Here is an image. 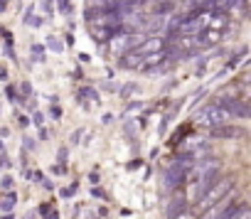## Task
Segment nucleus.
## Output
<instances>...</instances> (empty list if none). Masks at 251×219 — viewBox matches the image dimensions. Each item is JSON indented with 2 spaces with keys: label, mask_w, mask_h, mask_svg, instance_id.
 Listing matches in <instances>:
<instances>
[{
  "label": "nucleus",
  "mask_w": 251,
  "mask_h": 219,
  "mask_svg": "<svg viewBox=\"0 0 251 219\" xmlns=\"http://www.w3.org/2000/svg\"><path fill=\"white\" fill-rule=\"evenodd\" d=\"M234 190V177L231 175H219L207 190H204V195L200 197V202H202V207H212V204H219V202H224L226 197H229V192Z\"/></svg>",
  "instance_id": "nucleus-1"
},
{
  "label": "nucleus",
  "mask_w": 251,
  "mask_h": 219,
  "mask_svg": "<svg viewBox=\"0 0 251 219\" xmlns=\"http://www.w3.org/2000/svg\"><path fill=\"white\" fill-rule=\"evenodd\" d=\"M106 45H108V52H111L113 57H121V54H126V52L133 47V40H131V32L116 30V32L106 40Z\"/></svg>",
  "instance_id": "nucleus-2"
},
{
  "label": "nucleus",
  "mask_w": 251,
  "mask_h": 219,
  "mask_svg": "<svg viewBox=\"0 0 251 219\" xmlns=\"http://www.w3.org/2000/svg\"><path fill=\"white\" fill-rule=\"evenodd\" d=\"M202 121L209 123V126H219V123H226V121H229V114L224 111L222 106L212 103V106H207L204 111H202Z\"/></svg>",
  "instance_id": "nucleus-3"
},
{
  "label": "nucleus",
  "mask_w": 251,
  "mask_h": 219,
  "mask_svg": "<svg viewBox=\"0 0 251 219\" xmlns=\"http://www.w3.org/2000/svg\"><path fill=\"white\" fill-rule=\"evenodd\" d=\"M187 168H180V165H173V170H168L165 175H163V185L165 187H173V190H177V187H182V182L187 180Z\"/></svg>",
  "instance_id": "nucleus-4"
},
{
  "label": "nucleus",
  "mask_w": 251,
  "mask_h": 219,
  "mask_svg": "<svg viewBox=\"0 0 251 219\" xmlns=\"http://www.w3.org/2000/svg\"><path fill=\"white\" fill-rule=\"evenodd\" d=\"M165 45H168L165 37H148L146 42H141L138 47H131V49L138 52V54H153V52H163Z\"/></svg>",
  "instance_id": "nucleus-5"
},
{
  "label": "nucleus",
  "mask_w": 251,
  "mask_h": 219,
  "mask_svg": "<svg viewBox=\"0 0 251 219\" xmlns=\"http://www.w3.org/2000/svg\"><path fill=\"white\" fill-rule=\"evenodd\" d=\"M234 209H236V204L229 202V199H224L222 207H219V204H212V209H207V214H204L202 219H229V217L234 214Z\"/></svg>",
  "instance_id": "nucleus-6"
},
{
  "label": "nucleus",
  "mask_w": 251,
  "mask_h": 219,
  "mask_svg": "<svg viewBox=\"0 0 251 219\" xmlns=\"http://www.w3.org/2000/svg\"><path fill=\"white\" fill-rule=\"evenodd\" d=\"M209 136H212V138H241V136H244V131H241V128H236V126L219 123V126H212Z\"/></svg>",
  "instance_id": "nucleus-7"
},
{
  "label": "nucleus",
  "mask_w": 251,
  "mask_h": 219,
  "mask_svg": "<svg viewBox=\"0 0 251 219\" xmlns=\"http://www.w3.org/2000/svg\"><path fill=\"white\" fill-rule=\"evenodd\" d=\"M15 202H18V197L10 192V195H5L3 199H0V212H10L13 207H15Z\"/></svg>",
  "instance_id": "nucleus-8"
},
{
  "label": "nucleus",
  "mask_w": 251,
  "mask_h": 219,
  "mask_svg": "<svg viewBox=\"0 0 251 219\" xmlns=\"http://www.w3.org/2000/svg\"><path fill=\"white\" fill-rule=\"evenodd\" d=\"M229 219H251V207H249V204L236 207V209H234V214H231Z\"/></svg>",
  "instance_id": "nucleus-9"
},
{
  "label": "nucleus",
  "mask_w": 251,
  "mask_h": 219,
  "mask_svg": "<svg viewBox=\"0 0 251 219\" xmlns=\"http://www.w3.org/2000/svg\"><path fill=\"white\" fill-rule=\"evenodd\" d=\"M30 52H32V59H35V62H45V47H42V45H32Z\"/></svg>",
  "instance_id": "nucleus-10"
},
{
  "label": "nucleus",
  "mask_w": 251,
  "mask_h": 219,
  "mask_svg": "<svg viewBox=\"0 0 251 219\" xmlns=\"http://www.w3.org/2000/svg\"><path fill=\"white\" fill-rule=\"evenodd\" d=\"M47 47H52L54 52H64V45H62V42H59V40H57L54 35H52V37L47 40Z\"/></svg>",
  "instance_id": "nucleus-11"
},
{
  "label": "nucleus",
  "mask_w": 251,
  "mask_h": 219,
  "mask_svg": "<svg viewBox=\"0 0 251 219\" xmlns=\"http://www.w3.org/2000/svg\"><path fill=\"white\" fill-rule=\"evenodd\" d=\"M173 219H195V214H192V209H190V207H182V209H180Z\"/></svg>",
  "instance_id": "nucleus-12"
},
{
  "label": "nucleus",
  "mask_w": 251,
  "mask_h": 219,
  "mask_svg": "<svg viewBox=\"0 0 251 219\" xmlns=\"http://www.w3.org/2000/svg\"><path fill=\"white\" fill-rule=\"evenodd\" d=\"M81 96H89V98H94V101H99V94H96L94 89H81Z\"/></svg>",
  "instance_id": "nucleus-13"
},
{
  "label": "nucleus",
  "mask_w": 251,
  "mask_h": 219,
  "mask_svg": "<svg viewBox=\"0 0 251 219\" xmlns=\"http://www.w3.org/2000/svg\"><path fill=\"white\" fill-rule=\"evenodd\" d=\"M59 8H62V13H64V15H69V13H72V5H69V0H59Z\"/></svg>",
  "instance_id": "nucleus-14"
},
{
  "label": "nucleus",
  "mask_w": 251,
  "mask_h": 219,
  "mask_svg": "<svg viewBox=\"0 0 251 219\" xmlns=\"http://www.w3.org/2000/svg\"><path fill=\"white\" fill-rule=\"evenodd\" d=\"M131 91H138V86L136 84H126L123 86V96H131Z\"/></svg>",
  "instance_id": "nucleus-15"
},
{
  "label": "nucleus",
  "mask_w": 251,
  "mask_h": 219,
  "mask_svg": "<svg viewBox=\"0 0 251 219\" xmlns=\"http://www.w3.org/2000/svg\"><path fill=\"white\" fill-rule=\"evenodd\" d=\"M50 116H52V119H62V108H59V106H52Z\"/></svg>",
  "instance_id": "nucleus-16"
},
{
  "label": "nucleus",
  "mask_w": 251,
  "mask_h": 219,
  "mask_svg": "<svg viewBox=\"0 0 251 219\" xmlns=\"http://www.w3.org/2000/svg\"><path fill=\"white\" fill-rule=\"evenodd\" d=\"M20 89H23V96H30V94H32V86H30L27 81H25V84H23Z\"/></svg>",
  "instance_id": "nucleus-17"
},
{
  "label": "nucleus",
  "mask_w": 251,
  "mask_h": 219,
  "mask_svg": "<svg viewBox=\"0 0 251 219\" xmlns=\"http://www.w3.org/2000/svg\"><path fill=\"white\" fill-rule=\"evenodd\" d=\"M8 98H10V101H18V91H15L13 86H8Z\"/></svg>",
  "instance_id": "nucleus-18"
},
{
  "label": "nucleus",
  "mask_w": 251,
  "mask_h": 219,
  "mask_svg": "<svg viewBox=\"0 0 251 219\" xmlns=\"http://www.w3.org/2000/svg\"><path fill=\"white\" fill-rule=\"evenodd\" d=\"M91 195H94V197H103V190H101V187H94Z\"/></svg>",
  "instance_id": "nucleus-19"
},
{
  "label": "nucleus",
  "mask_w": 251,
  "mask_h": 219,
  "mask_svg": "<svg viewBox=\"0 0 251 219\" xmlns=\"http://www.w3.org/2000/svg\"><path fill=\"white\" fill-rule=\"evenodd\" d=\"M32 121H35V123H37V126H42V116H40V114H37V111H35V116H32Z\"/></svg>",
  "instance_id": "nucleus-20"
},
{
  "label": "nucleus",
  "mask_w": 251,
  "mask_h": 219,
  "mask_svg": "<svg viewBox=\"0 0 251 219\" xmlns=\"http://www.w3.org/2000/svg\"><path fill=\"white\" fill-rule=\"evenodd\" d=\"M64 160H67V148L59 150V163H64Z\"/></svg>",
  "instance_id": "nucleus-21"
},
{
  "label": "nucleus",
  "mask_w": 251,
  "mask_h": 219,
  "mask_svg": "<svg viewBox=\"0 0 251 219\" xmlns=\"http://www.w3.org/2000/svg\"><path fill=\"white\" fill-rule=\"evenodd\" d=\"M10 185H13V177H3V187H5V190H8V187H10Z\"/></svg>",
  "instance_id": "nucleus-22"
},
{
  "label": "nucleus",
  "mask_w": 251,
  "mask_h": 219,
  "mask_svg": "<svg viewBox=\"0 0 251 219\" xmlns=\"http://www.w3.org/2000/svg\"><path fill=\"white\" fill-rule=\"evenodd\" d=\"M52 8H54V3H52V0H47V3H45V10H47V13H52Z\"/></svg>",
  "instance_id": "nucleus-23"
},
{
  "label": "nucleus",
  "mask_w": 251,
  "mask_h": 219,
  "mask_svg": "<svg viewBox=\"0 0 251 219\" xmlns=\"http://www.w3.org/2000/svg\"><path fill=\"white\" fill-rule=\"evenodd\" d=\"M5 5H8V0H0V13L5 10Z\"/></svg>",
  "instance_id": "nucleus-24"
},
{
  "label": "nucleus",
  "mask_w": 251,
  "mask_h": 219,
  "mask_svg": "<svg viewBox=\"0 0 251 219\" xmlns=\"http://www.w3.org/2000/svg\"><path fill=\"white\" fill-rule=\"evenodd\" d=\"M0 155H3V143H0Z\"/></svg>",
  "instance_id": "nucleus-25"
}]
</instances>
